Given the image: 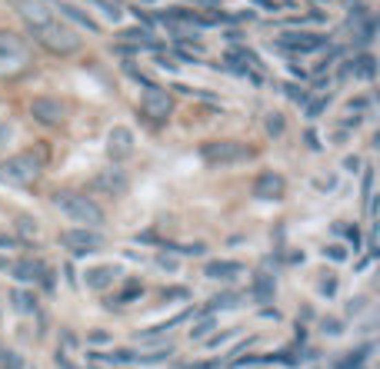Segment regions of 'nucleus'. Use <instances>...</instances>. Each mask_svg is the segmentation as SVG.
Returning <instances> with one entry per match:
<instances>
[{"instance_id":"1","label":"nucleus","mask_w":380,"mask_h":369,"mask_svg":"<svg viewBox=\"0 0 380 369\" xmlns=\"http://www.w3.org/2000/svg\"><path fill=\"white\" fill-rule=\"evenodd\" d=\"M34 67L30 60V47L20 34L0 30V80H17Z\"/></svg>"},{"instance_id":"2","label":"nucleus","mask_w":380,"mask_h":369,"mask_svg":"<svg viewBox=\"0 0 380 369\" xmlns=\"http://www.w3.org/2000/svg\"><path fill=\"white\" fill-rule=\"evenodd\" d=\"M54 206H57V210L70 223H80V226H91V230H97V226L104 223V210H100V206H97L91 197L74 193V190H57V193H54Z\"/></svg>"},{"instance_id":"3","label":"nucleus","mask_w":380,"mask_h":369,"mask_svg":"<svg viewBox=\"0 0 380 369\" xmlns=\"http://www.w3.org/2000/svg\"><path fill=\"white\" fill-rule=\"evenodd\" d=\"M30 37L37 40L44 50H50L54 57H70L80 50V37L64 23L60 14H57V20H50V23H44L37 30H30Z\"/></svg>"},{"instance_id":"4","label":"nucleus","mask_w":380,"mask_h":369,"mask_svg":"<svg viewBox=\"0 0 380 369\" xmlns=\"http://www.w3.org/2000/svg\"><path fill=\"white\" fill-rule=\"evenodd\" d=\"M40 177V160L34 153H17V157H7L0 163V183L3 186H30L37 183Z\"/></svg>"},{"instance_id":"5","label":"nucleus","mask_w":380,"mask_h":369,"mask_svg":"<svg viewBox=\"0 0 380 369\" xmlns=\"http://www.w3.org/2000/svg\"><path fill=\"white\" fill-rule=\"evenodd\" d=\"M200 157H204V163L210 166H234V163H244L254 157V150L247 143H240V140H210L200 147Z\"/></svg>"},{"instance_id":"6","label":"nucleus","mask_w":380,"mask_h":369,"mask_svg":"<svg viewBox=\"0 0 380 369\" xmlns=\"http://www.w3.org/2000/svg\"><path fill=\"white\" fill-rule=\"evenodd\" d=\"M10 7L17 10L20 17H23L27 30H37V27H44V23L57 20L54 0H10Z\"/></svg>"},{"instance_id":"7","label":"nucleus","mask_w":380,"mask_h":369,"mask_svg":"<svg viewBox=\"0 0 380 369\" xmlns=\"http://www.w3.org/2000/svg\"><path fill=\"white\" fill-rule=\"evenodd\" d=\"M60 246H67L74 257H87V253H94L104 246V237L91 230V226H74V230H64L60 233Z\"/></svg>"},{"instance_id":"8","label":"nucleus","mask_w":380,"mask_h":369,"mask_svg":"<svg viewBox=\"0 0 380 369\" xmlns=\"http://www.w3.org/2000/svg\"><path fill=\"white\" fill-rule=\"evenodd\" d=\"M171 110H173L171 93L164 90V87L147 83V90H144V97H140V113H144L147 120H153V123H164V120L171 117Z\"/></svg>"},{"instance_id":"9","label":"nucleus","mask_w":380,"mask_h":369,"mask_svg":"<svg viewBox=\"0 0 380 369\" xmlns=\"http://www.w3.org/2000/svg\"><path fill=\"white\" fill-rule=\"evenodd\" d=\"M30 117H34L37 123H44V127H60L67 110H64V103L54 100V97H34V100H30Z\"/></svg>"},{"instance_id":"10","label":"nucleus","mask_w":380,"mask_h":369,"mask_svg":"<svg viewBox=\"0 0 380 369\" xmlns=\"http://www.w3.org/2000/svg\"><path fill=\"white\" fill-rule=\"evenodd\" d=\"M91 190H94V193H104V197H124V193H127V173L117 170V166L100 170L94 180H91Z\"/></svg>"},{"instance_id":"11","label":"nucleus","mask_w":380,"mask_h":369,"mask_svg":"<svg viewBox=\"0 0 380 369\" xmlns=\"http://www.w3.org/2000/svg\"><path fill=\"white\" fill-rule=\"evenodd\" d=\"M107 157L114 163H124L127 157H133V133L127 127H114L107 133Z\"/></svg>"},{"instance_id":"12","label":"nucleus","mask_w":380,"mask_h":369,"mask_svg":"<svg viewBox=\"0 0 380 369\" xmlns=\"http://www.w3.org/2000/svg\"><path fill=\"white\" fill-rule=\"evenodd\" d=\"M277 47L290 50V54H307V50L327 47V37H321V34H284V37H277Z\"/></svg>"},{"instance_id":"13","label":"nucleus","mask_w":380,"mask_h":369,"mask_svg":"<svg viewBox=\"0 0 380 369\" xmlns=\"http://www.w3.org/2000/svg\"><path fill=\"white\" fill-rule=\"evenodd\" d=\"M284 177L281 173H274V170H267V173H260L257 180H254V197L257 200H284Z\"/></svg>"},{"instance_id":"14","label":"nucleus","mask_w":380,"mask_h":369,"mask_svg":"<svg viewBox=\"0 0 380 369\" xmlns=\"http://www.w3.org/2000/svg\"><path fill=\"white\" fill-rule=\"evenodd\" d=\"M54 10H60V17L74 20L77 27H84V30H91V34H100V27L94 23V17L87 14V10H80V7H74V3H57L54 0Z\"/></svg>"},{"instance_id":"15","label":"nucleus","mask_w":380,"mask_h":369,"mask_svg":"<svg viewBox=\"0 0 380 369\" xmlns=\"http://www.w3.org/2000/svg\"><path fill=\"white\" fill-rule=\"evenodd\" d=\"M244 273V266L240 263H234V259H210L207 266H204V277L207 279H234Z\"/></svg>"},{"instance_id":"16","label":"nucleus","mask_w":380,"mask_h":369,"mask_svg":"<svg viewBox=\"0 0 380 369\" xmlns=\"http://www.w3.org/2000/svg\"><path fill=\"white\" fill-rule=\"evenodd\" d=\"M84 277H87V286H91V290H107V286L120 277V270H117V266H94V270H87Z\"/></svg>"},{"instance_id":"17","label":"nucleus","mask_w":380,"mask_h":369,"mask_svg":"<svg viewBox=\"0 0 380 369\" xmlns=\"http://www.w3.org/2000/svg\"><path fill=\"white\" fill-rule=\"evenodd\" d=\"M347 74L361 77V80H374V74H377V60H374L370 54H361L357 60H350V63L343 67V77Z\"/></svg>"},{"instance_id":"18","label":"nucleus","mask_w":380,"mask_h":369,"mask_svg":"<svg viewBox=\"0 0 380 369\" xmlns=\"http://www.w3.org/2000/svg\"><path fill=\"white\" fill-rule=\"evenodd\" d=\"M10 270H14V277H17L20 283H37L40 273H44V266H40L37 259H20V263H14Z\"/></svg>"},{"instance_id":"19","label":"nucleus","mask_w":380,"mask_h":369,"mask_svg":"<svg viewBox=\"0 0 380 369\" xmlns=\"http://www.w3.org/2000/svg\"><path fill=\"white\" fill-rule=\"evenodd\" d=\"M10 303H14V310L23 316L37 313V296L27 293V290H14V293H10Z\"/></svg>"},{"instance_id":"20","label":"nucleus","mask_w":380,"mask_h":369,"mask_svg":"<svg viewBox=\"0 0 380 369\" xmlns=\"http://www.w3.org/2000/svg\"><path fill=\"white\" fill-rule=\"evenodd\" d=\"M254 299L257 303H267V299H274V277H260L254 279Z\"/></svg>"},{"instance_id":"21","label":"nucleus","mask_w":380,"mask_h":369,"mask_svg":"<svg viewBox=\"0 0 380 369\" xmlns=\"http://www.w3.org/2000/svg\"><path fill=\"white\" fill-rule=\"evenodd\" d=\"M367 356H370V346H361L357 352H347L341 363H337V369H361L367 363Z\"/></svg>"},{"instance_id":"22","label":"nucleus","mask_w":380,"mask_h":369,"mask_svg":"<svg viewBox=\"0 0 380 369\" xmlns=\"http://www.w3.org/2000/svg\"><path fill=\"white\" fill-rule=\"evenodd\" d=\"M237 299H240V293H220V296H213V299H210V306H207V313H210V310H234V306H237Z\"/></svg>"},{"instance_id":"23","label":"nucleus","mask_w":380,"mask_h":369,"mask_svg":"<svg viewBox=\"0 0 380 369\" xmlns=\"http://www.w3.org/2000/svg\"><path fill=\"white\" fill-rule=\"evenodd\" d=\"M87 3H91V7H97V10H100L107 20H120V7H117V3H111V0H87Z\"/></svg>"},{"instance_id":"24","label":"nucleus","mask_w":380,"mask_h":369,"mask_svg":"<svg viewBox=\"0 0 380 369\" xmlns=\"http://www.w3.org/2000/svg\"><path fill=\"white\" fill-rule=\"evenodd\" d=\"M213 326H217V323H213V316H204V319H200V323H193V330H190V339H207V332L213 330Z\"/></svg>"},{"instance_id":"25","label":"nucleus","mask_w":380,"mask_h":369,"mask_svg":"<svg viewBox=\"0 0 380 369\" xmlns=\"http://www.w3.org/2000/svg\"><path fill=\"white\" fill-rule=\"evenodd\" d=\"M330 97H317V100H307V120H317L323 110H327Z\"/></svg>"},{"instance_id":"26","label":"nucleus","mask_w":380,"mask_h":369,"mask_svg":"<svg viewBox=\"0 0 380 369\" xmlns=\"http://www.w3.org/2000/svg\"><path fill=\"white\" fill-rule=\"evenodd\" d=\"M267 133H270V137H281V133H284V117H281V113H267Z\"/></svg>"},{"instance_id":"27","label":"nucleus","mask_w":380,"mask_h":369,"mask_svg":"<svg viewBox=\"0 0 380 369\" xmlns=\"http://www.w3.org/2000/svg\"><path fill=\"white\" fill-rule=\"evenodd\" d=\"M140 293H144V286H140V283H131V286L117 296V299H111V306H114V303H131V299H137Z\"/></svg>"},{"instance_id":"28","label":"nucleus","mask_w":380,"mask_h":369,"mask_svg":"<svg viewBox=\"0 0 380 369\" xmlns=\"http://www.w3.org/2000/svg\"><path fill=\"white\" fill-rule=\"evenodd\" d=\"M317 290H321L323 296H334V293H337V277H334V273H327V277L317 283Z\"/></svg>"},{"instance_id":"29","label":"nucleus","mask_w":380,"mask_h":369,"mask_svg":"<svg viewBox=\"0 0 380 369\" xmlns=\"http://www.w3.org/2000/svg\"><path fill=\"white\" fill-rule=\"evenodd\" d=\"M323 332H327V336H341V319H323Z\"/></svg>"},{"instance_id":"30","label":"nucleus","mask_w":380,"mask_h":369,"mask_svg":"<svg viewBox=\"0 0 380 369\" xmlns=\"http://www.w3.org/2000/svg\"><path fill=\"white\" fill-rule=\"evenodd\" d=\"M17 230H20V233H37V223L30 220V217H20V220H17Z\"/></svg>"},{"instance_id":"31","label":"nucleus","mask_w":380,"mask_h":369,"mask_svg":"<svg viewBox=\"0 0 380 369\" xmlns=\"http://www.w3.org/2000/svg\"><path fill=\"white\" fill-rule=\"evenodd\" d=\"M157 266H160V270H171V273H173V270H177V259L167 257V253H160V257H157Z\"/></svg>"},{"instance_id":"32","label":"nucleus","mask_w":380,"mask_h":369,"mask_svg":"<svg viewBox=\"0 0 380 369\" xmlns=\"http://www.w3.org/2000/svg\"><path fill=\"white\" fill-rule=\"evenodd\" d=\"M323 257H330V259H343L347 253H343V246H327V250H323Z\"/></svg>"},{"instance_id":"33","label":"nucleus","mask_w":380,"mask_h":369,"mask_svg":"<svg viewBox=\"0 0 380 369\" xmlns=\"http://www.w3.org/2000/svg\"><path fill=\"white\" fill-rule=\"evenodd\" d=\"M287 97H290V100H297V103H307V93L297 90V87H287Z\"/></svg>"},{"instance_id":"34","label":"nucleus","mask_w":380,"mask_h":369,"mask_svg":"<svg viewBox=\"0 0 380 369\" xmlns=\"http://www.w3.org/2000/svg\"><path fill=\"white\" fill-rule=\"evenodd\" d=\"M230 336H234V332H217V336H210L207 339V346H220V343H227Z\"/></svg>"},{"instance_id":"35","label":"nucleus","mask_w":380,"mask_h":369,"mask_svg":"<svg viewBox=\"0 0 380 369\" xmlns=\"http://www.w3.org/2000/svg\"><path fill=\"white\" fill-rule=\"evenodd\" d=\"M184 296H187V290H180V286L177 290H164V299H184Z\"/></svg>"},{"instance_id":"36","label":"nucleus","mask_w":380,"mask_h":369,"mask_svg":"<svg viewBox=\"0 0 380 369\" xmlns=\"http://www.w3.org/2000/svg\"><path fill=\"white\" fill-rule=\"evenodd\" d=\"M87 339H91V343H107L111 336H107V332H104V330H94V332H91V336H87Z\"/></svg>"},{"instance_id":"37","label":"nucleus","mask_w":380,"mask_h":369,"mask_svg":"<svg viewBox=\"0 0 380 369\" xmlns=\"http://www.w3.org/2000/svg\"><path fill=\"white\" fill-rule=\"evenodd\" d=\"M307 147H310V150H321V143H317V133H314V130H307Z\"/></svg>"},{"instance_id":"38","label":"nucleus","mask_w":380,"mask_h":369,"mask_svg":"<svg viewBox=\"0 0 380 369\" xmlns=\"http://www.w3.org/2000/svg\"><path fill=\"white\" fill-rule=\"evenodd\" d=\"M57 366H60V369H77L74 363H70V359H67V356H64V352H57Z\"/></svg>"},{"instance_id":"39","label":"nucleus","mask_w":380,"mask_h":369,"mask_svg":"<svg viewBox=\"0 0 380 369\" xmlns=\"http://www.w3.org/2000/svg\"><path fill=\"white\" fill-rule=\"evenodd\" d=\"M343 166H347L350 173H357V166H361V160H357V157H347V160H343Z\"/></svg>"},{"instance_id":"40","label":"nucleus","mask_w":380,"mask_h":369,"mask_svg":"<svg viewBox=\"0 0 380 369\" xmlns=\"http://www.w3.org/2000/svg\"><path fill=\"white\" fill-rule=\"evenodd\" d=\"M190 369H224V363H193Z\"/></svg>"},{"instance_id":"41","label":"nucleus","mask_w":380,"mask_h":369,"mask_svg":"<svg viewBox=\"0 0 380 369\" xmlns=\"http://www.w3.org/2000/svg\"><path fill=\"white\" fill-rule=\"evenodd\" d=\"M14 246V237H7V233H0V250H10Z\"/></svg>"},{"instance_id":"42","label":"nucleus","mask_w":380,"mask_h":369,"mask_svg":"<svg viewBox=\"0 0 380 369\" xmlns=\"http://www.w3.org/2000/svg\"><path fill=\"white\" fill-rule=\"evenodd\" d=\"M7 266H10V263H7V257H0V270H7Z\"/></svg>"},{"instance_id":"43","label":"nucleus","mask_w":380,"mask_h":369,"mask_svg":"<svg viewBox=\"0 0 380 369\" xmlns=\"http://www.w3.org/2000/svg\"><path fill=\"white\" fill-rule=\"evenodd\" d=\"M140 3H157V0H140Z\"/></svg>"}]
</instances>
